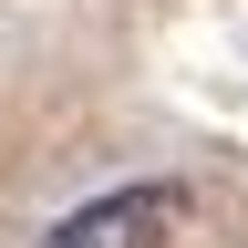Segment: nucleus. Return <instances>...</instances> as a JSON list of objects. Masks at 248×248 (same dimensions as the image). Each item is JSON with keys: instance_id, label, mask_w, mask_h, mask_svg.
Here are the masks:
<instances>
[{"instance_id": "1", "label": "nucleus", "mask_w": 248, "mask_h": 248, "mask_svg": "<svg viewBox=\"0 0 248 248\" xmlns=\"http://www.w3.org/2000/svg\"><path fill=\"white\" fill-rule=\"evenodd\" d=\"M186 238V186L176 176H135V186H104V197L62 207L42 248H176Z\"/></svg>"}]
</instances>
